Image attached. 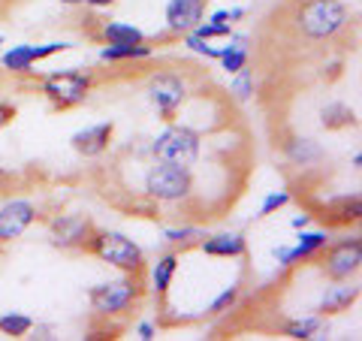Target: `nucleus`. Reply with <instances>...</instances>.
<instances>
[{
    "label": "nucleus",
    "instance_id": "obj_30",
    "mask_svg": "<svg viewBox=\"0 0 362 341\" xmlns=\"http://www.w3.org/2000/svg\"><path fill=\"white\" fill-rule=\"evenodd\" d=\"M181 45H185L187 52L199 54V58H206V61H218V58H221V45H211V40H202V37H197L194 30L181 37Z\"/></svg>",
    "mask_w": 362,
    "mask_h": 341
},
{
    "label": "nucleus",
    "instance_id": "obj_34",
    "mask_svg": "<svg viewBox=\"0 0 362 341\" xmlns=\"http://www.w3.org/2000/svg\"><path fill=\"white\" fill-rule=\"evenodd\" d=\"M16 118H18V106L9 103V100H0V130L9 127Z\"/></svg>",
    "mask_w": 362,
    "mask_h": 341
},
{
    "label": "nucleus",
    "instance_id": "obj_31",
    "mask_svg": "<svg viewBox=\"0 0 362 341\" xmlns=\"http://www.w3.org/2000/svg\"><path fill=\"white\" fill-rule=\"evenodd\" d=\"M233 30H235L233 25H221V21H209V18H202L199 25L194 28V33L202 37V40H226Z\"/></svg>",
    "mask_w": 362,
    "mask_h": 341
},
{
    "label": "nucleus",
    "instance_id": "obj_3",
    "mask_svg": "<svg viewBox=\"0 0 362 341\" xmlns=\"http://www.w3.org/2000/svg\"><path fill=\"white\" fill-rule=\"evenodd\" d=\"M97 85L94 70H85V67H70V70H54L49 76L40 79V94L49 100L52 109L66 112L82 106L90 97V91Z\"/></svg>",
    "mask_w": 362,
    "mask_h": 341
},
{
    "label": "nucleus",
    "instance_id": "obj_26",
    "mask_svg": "<svg viewBox=\"0 0 362 341\" xmlns=\"http://www.w3.org/2000/svg\"><path fill=\"white\" fill-rule=\"evenodd\" d=\"M359 193H344L335 202H329V221L332 224H356L359 221Z\"/></svg>",
    "mask_w": 362,
    "mask_h": 341
},
{
    "label": "nucleus",
    "instance_id": "obj_32",
    "mask_svg": "<svg viewBox=\"0 0 362 341\" xmlns=\"http://www.w3.org/2000/svg\"><path fill=\"white\" fill-rule=\"evenodd\" d=\"M247 13H251V6H223V9H214V13L209 16V21H221V25H239V21L247 18Z\"/></svg>",
    "mask_w": 362,
    "mask_h": 341
},
{
    "label": "nucleus",
    "instance_id": "obj_13",
    "mask_svg": "<svg viewBox=\"0 0 362 341\" xmlns=\"http://www.w3.org/2000/svg\"><path fill=\"white\" fill-rule=\"evenodd\" d=\"M209 0H166L163 6V25L173 37H185L202 18H206Z\"/></svg>",
    "mask_w": 362,
    "mask_h": 341
},
{
    "label": "nucleus",
    "instance_id": "obj_4",
    "mask_svg": "<svg viewBox=\"0 0 362 341\" xmlns=\"http://www.w3.org/2000/svg\"><path fill=\"white\" fill-rule=\"evenodd\" d=\"M142 299V287L136 275H121L112 281H100L88 290V308L94 317L103 320H115V317L133 311Z\"/></svg>",
    "mask_w": 362,
    "mask_h": 341
},
{
    "label": "nucleus",
    "instance_id": "obj_36",
    "mask_svg": "<svg viewBox=\"0 0 362 341\" xmlns=\"http://www.w3.org/2000/svg\"><path fill=\"white\" fill-rule=\"evenodd\" d=\"M82 6H88V9H109V6H115V0H82Z\"/></svg>",
    "mask_w": 362,
    "mask_h": 341
},
{
    "label": "nucleus",
    "instance_id": "obj_37",
    "mask_svg": "<svg viewBox=\"0 0 362 341\" xmlns=\"http://www.w3.org/2000/svg\"><path fill=\"white\" fill-rule=\"evenodd\" d=\"M61 6H82V0H58Z\"/></svg>",
    "mask_w": 362,
    "mask_h": 341
},
{
    "label": "nucleus",
    "instance_id": "obj_27",
    "mask_svg": "<svg viewBox=\"0 0 362 341\" xmlns=\"http://www.w3.org/2000/svg\"><path fill=\"white\" fill-rule=\"evenodd\" d=\"M202 236H206V233H202V226H197V224L163 226V242H166V245H173V248H187V245H197Z\"/></svg>",
    "mask_w": 362,
    "mask_h": 341
},
{
    "label": "nucleus",
    "instance_id": "obj_12",
    "mask_svg": "<svg viewBox=\"0 0 362 341\" xmlns=\"http://www.w3.org/2000/svg\"><path fill=\"white\" fill-rule=\"evenodd\" d=\"M37 202L25 197H13L0 202V245H9L21 238L33 224H37Z\"/></svg>",
    "mask_w": 362,
    "mask_h": 341
},
{
    "label": "nucleus",
    "instance_id": "obj_21",
    "mask_svg": "<svg viewBox=\"0 0 362 341\" xmlns=\"http://www.w3.org/2000/svg\"><path fill=\"white\" fill-rule=\"evenodd\" d=\"M100 40H103V45H133V42H148V37H145L142 28L130 25V21H118V18H109L100 25Z\"/></svg>",
    "mask_w": 362,
    "mask_h": 341
},
{
    "label": "nucleus",
    "instance_id": "obj_25",
    "mask_svg": "<svg viewBox=\"0 0 362 341\" xmlns=\"http://www.w3.org/2000/svg\"><path fill=\"white\" fill-rule=\"evenodd\" d=\"M230 94H233L235 103H251V100H254V94H257V76L251 70V64L230 76Z\"/></svg>",
    "mask_w": 362,
    "mask_h": 341
},
{
    "label": "nucleus",
    "instance_id": "obj_17",
    "mask_svg": "<svg viewBox=\"0 0 362 341\" xmlns=\"http://www.w3.org/2000/svg\"><path fill=\"white\" fill-rule=\"evenodd\" d=\"M199 251L214 260H242L247 257V238L239 230H221V233H206L199 238Z\"/></svg>",
    "mask_w": 362,
    "mask_h": 341
},
{
    "label": "nucleus",
    "instance_id": "obj_2",
    "mask_svg": "<svg viewBox=\"0 0 362 341\" xmlns=\"http://www.w3.org/2000/svg\"><path fill=\"white\" fill-rule=\"evenodd\" d=\"M85 251L90 257H97L103 266L118 269L121 275H136L139 278L145 272V251L139 242H133L130 236H124L118 230H100L94 226L90 238L85 245Z\"/></svg>",
    "mask_w": 362,
    "mask_h": 341
},
{
    "label": "nucleus",
    "instance_id": "obj_6",
    "mask_svg": "<svg viewBox=\"0 0 362 341\" xmlns=\"http://www.w3.org/2000/svg\"><path fill=\"white\" fill-rule=\"evenodd\" d=\"M202 154V136L199 130L187 127V124H175L169 121L166 127L151 139V157L160 163H173V166H194Z\"/></svg>",
    "mask_w": 362,
    "mask_h": 341
},
{
    "label": "nucleus",
    "instance_id": "obj_39",
    "mask_svg": "<svg viewBox=\"0 0 362 341\" xmlns=\"http://www.w3.org/2000/svg\"><path fill=\"white\" fill-rule=\"evenodd\" d=\"M0 45H4V37H0Z\"/></svg>",
    "mask_w": 362,
    "mask_h": 341
},
{
    "label": "nucleus",
    "instance_id": "obj_10",
    "mask_svg": "<svg viewBox=\"0 0 362 341\" xmlns=\"http://www.w3.org/2000/svg\"><path fill=\"white\" fill-rule=\"evenodd\" d=\"M90 224L88 214L82 212H64L49 218V226H45V236H49L52 248H61V251H85L88 238H90Z\"/></svg>",
    "mask_w": 362,
    "mask_h": 341
},
{
    "label": "nucleus",
    "instance_id": "obj_9",
    "mask_svg": "<svg viewBox=\"0 0 362 341\" xmlns=\"http://www.w3.org/2000/svg\"><path fill=\"white\" fill-rule=\"evenodd\" d=\"M76 49V42H66V40H54V42H21V45H9L6 52H0V67L13 76H28L33 67L45 58H54V54H64Z\"/></svg>",
    "mask_w": 362,
    "mask_h": 341
},
{
    "label": "nucleus",
    "instance_id": "obj_23",
    "mask_svg": "<svg viewBox=\"0 0 362 341\" xmlns=\"http://www.w3.org/2000/svg\"><path fill=\"white\" fill-rule=\"evenodd\" d=\"M320 124H323V130H350V127H356L359 121H356V112L347 103L332 100V103H326L320 109Z\"/></svg>",
    "mask_w": 362,
    "mask_h": 341
},
{
    "label": "nucleus",
    "instance_id": "obj_7",
    "mask_svg": "<svg viewBox=\"0 0 362 341\" xmlns=\"http://www.w3.org/2000/svg\"><path fill=\"white\" fill-rule=\"evenodd\" d=\"M145 97H148V103L154 106L157 118L169 124L178 118L181 106L187 103L190 85H187V79L175 70H157L148 76V82H145Z\"/></svg>",
    "mask_w": 362,
    "mask_h": 341
},
{
    "label": "nucleus",
    "instance_id": "obj_15",
    "mask_svg": "<svg viewBox=\"0 0 362 341\" xmlns=\"http://www.w3.org/2000/svg\"><path fill=\"white\" fill-rule=\"evenodd\" d=\"M359 296H362V290H359L356 278L354 281H329V287H326L320 293V299H317L314 311L320 314V317L344 314V311H350L359 302Z\"/></svg>",
    "mask_w": 362,
    "mask_h": 341
},
{
    "label": "nucleus",
    "instance_id": "obj_29",
    "mask_svg": "<svg viewBox=\"0 0 362 341\" xmlns=\"http://www.w3.org/2000/svg\"><path fill=\"white\" fill-rule=\"evenodd\" d=\"M239 299H242V284H230V287H223L218 296L211 299L209 317H221V314H226V311H233L235 305H239Z\"/></svg>",
    "mask_w": 362,
    "mask_h": 341
},
{
    "label": "nucleus",
    "instance_id": "obj_19",
    "mask_svg": "<svg viewBox=\"0 0 362 341\" xmlns=\"http://www.w3.org/2000/svg\"><path fill=\"white\" fill-rule=\"evenodd\" d=\"M221 70L226 76H233V73H239L242 67L251 64V33H245V30H233L230 37H226V45H221Z\"/></svg>",
    "mask_w": 362,
    "mask_h": 341
},
{
    "label": "nucleus",
    "instance_id": "obj_33",
    "mask_svg": "<svg viewBox=\"0 0 362 341\" xmlns=\"http://www.w3.org/2000/svg\"><path fill=\"white\" fill-rule=\"evenodd\" d=\"M133 335L139 341H154L157 338V323L154 320H139L133 326Z\"/></svg>",
    "mask_w": 362,
    "mask_h": 341
},
{
    "label": "nucleus",
    "instance_id": "obj_1",
    "mask_svg": "<svg viewBox=\"0 0 362 341\" xmlns=\"http://www.w3.org/2000/svg\"><path fill=\"white\" fill-rule=\"evenodd\" d=\"M290 21L302 40L332 42L350 28V9L344 0H299Z\"/></svg>",
    "mask_w": 362,
    "mask_h": 341
},
{
    "label": "nucleus",
    "instance_id": "obj_8",
    "mask_svg": "<svg viewBox=\"0 0 362 341\" xmlns=\"http://www.w3.org/2000/svg\"><path fill=\"white\" fill-rule=\"evenodd\" d=\"M320 272L329 281H354L362 269V242L359 236H341V238H329V245L320 254Z\"/></svg>",
    "mask_w": 362,
    "mask_h": 341
},
{
    "label": "nucleus",
    "instance_id": "obj_14",
    "mask_svg": "<svg viewBox=\"0 0 362 341\" xmlns=\"http://www.w3.org/2000/svg\"><path fill=\"white\" fill-rule=\"evenodd\" d=\"M112 139H115V124L112 121H100V124H90V127H82L70 136V149L78 154V157H103L109 151Z\"/></svg>",
    "mask_w": 362,
    "mask_h": 341
},
{
    "label": "nucleus",
    "instance_id": "obj_5",
    "mask_svg": "<svg viewBox=\"0 0 362 341\" xmlns=\"http://www.w3.org/2000/svg\"><path fill=\"white\" fill-rule=\"evenodd\" d=\"M142 193L151 202H160V206H181V202L194 197V173L187 166L154 161V166L145 173Z\"/></svg>",
    "mask_w": 362,
    "mask_h": 341
},
{
    "label": "nucleus",
    "instance_id": "obj_11",
    "mask_svg": "<svg viewBox=\"0 0 362 341\" xmlns=\"http://www.w3.org/2000/svg\"><path fill=\"white\" fill-rule=\"evenodd\" d=\"M329 238L332 236H329L326 226H317V230L305 226V230H299L296 242L293 245H278L275 251H272V257H275V263L281 269H296L299 263H305V260H317V254L329 245Z\"/></svg>",
    "mask_w": 362,
    "mask_h": 341
},
{
    "label": "nucleus",
    "instance_id": "obj_28",
    "mask_svg": "<svg viewBox=\"0 0 362 341\" xmlns=\"http://www.w3.org/2000/svg\"><path fill=\"white\" fill-rule=\"evenodd\" d=\"M290 202H293V193L290 190H269L266 197H263V202H259V209H257L254 218L257 221H266V218H272V214L284 212Z\"/></svg>",
    "mask_w": 362,
    "mask_h": 341
},
{
    "label": "nucleus",
    "instance_id": "obj_24",
    "mask_svg": "<svg viewBox=\"0 0 362 341\" xmlns=\"http://www.w3.org/2000/svg\"><path fill=\"white\" fill-rule=\"evenodd\" d=\"M33 326H37V320H33L30 314H25V311H0V335L28 338L33 333Z\"/></svg>",
    "mask_w": 362,
    "mask_h": 341
},
{
    "label": "nucleus",
    "instance_id": "obj_22",
    "mask_svg": "<svg viewBox=\"0 0 362 341\" xmlns=\"http://www.w3.org/2000/svg\"><path fill=\"white\" fill-rule=\"evenodd\" d=\"M154 58V45L148 42H133V45H103L100 61L103 64H130V61H148Z\"/></svg>",
    "mask_w": 362,
    "mask_h": 341
},
{
    "label": "nucleus",
    "instance_id": "obj_16",
    "mask_svg": "<svg viewBox=\"0 0 362 341\" xmlns=\"http://www.w3.org/2000/svg\"><path fill=\"white\" fill-rule=\"evenodd\" d=\"M281 154L284 161L296 169H314L326 163V149L311 136H302V133H290L284 142H281Z\"/></svg>",
    "mask_w": 362,
    "mask_h": 341
},
{
    "label": "nucleus",
    "instance_id": "obj_35",
    "mask_svg": "<svg viewBox=\"0 0 362 341\" xmlns=\"http://www.w3.org/2000/svg\"><path fill=\"white\" fill-rule=\"evenodd\" d=\"M311 224H314V214H308V212H302V214H296V218L290 221L293 230H305V226H311Z\"/></svg>",
    "mask_w": 362,
    "mask_h": 341
},
{
    "label": "nucleus",
    "instance_id": "obj_38",
    "mask_svg": "<svg viewBox=\"0 0 362 341\" xmlns=\"http://www.w3.org/2000/svg\"><path fill=\"white\" fill-rule=\"evenodd\" d=\"M350 163H354V169H359V166H362V154L356 151V154H354V161H350Z\"/></svg>",
    "mask_w": 362,
    "mask_h": 341
},
{
    "label": "nucleus",
    "instance_id": "obj_20",
    "mask_svg": "<svg viewBox=\"0 0 362 341\" xmlns=\"http://www.w3.org/2000/svg\"><path fill=\"white\" fill-rule=\"evenodd\" d=\"M281 333L293 341H314V338H326L329 326H326V317L320 314H299V317H290V320L281 326Z\"/></svg>",
    "mask_w": 362,
    "mask_h": 341
},
{
    "label": "nucleus",
    "instance_id": "obj_18",
    "mask_svg": "<svg viewBox=\"0 0 362 341\" xmlns=\"http://www.w3.org/2000/svg\"><path fill=\"white\" fill-rule=\"evenodd\" d=\"M178 266H181V254L178 251H163L151 263V269H148V293L154 299H163L169 293V287H173V281L178 275Z\"/></svg>",
    "mask_w": 362,
    "mask_h": 341
}]
</instances>
